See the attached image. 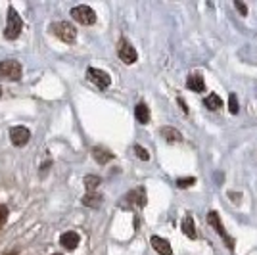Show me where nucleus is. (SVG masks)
<instances>
[{"instance_id": "bb28decb", "label": "nucleus", "mask_w": 257, "mask_h": 255, "mask_svg": "<svg viewBox=\"0 0 257 255\" xmlns=\"http://www.w3.org/2000/svg\"><path fill=\"white\" fill-rule=\"evenodd\" d=\"M4 255H18V251H10V253H4Z\"/></svg>"}, {"instance_id": "5701e85b", "label": "nucleus", "mask_w": 257, "mask_h": 255, "mask_svg": "<svg viewBox=\"0 0 257 255\" xmlns=\"http://www.w3.org/2000/svg\"><path fill=\"white\" fill-rule=\"evenodd\" d=\"M6 219H8V207H6L4 203H0V230H2V226L6 224Z\"/></svg>"}, {"instance_id": "9d476101", "label": "nucleus", "mask_w": 257, "mask_h": 255, "mask_svg": "<svg viewBox=\"0 0 257 255\" xmlns=\"http://www.w3.org/2000/svg\"><path fill=\"white\" fill-rule=\"evenodd\" d=\"M150 242H152V245H154V249L160 255H173L171 244H169L165 238H161V236H152Z\"/></svg>"}, {"instance_id": "9b49d317", "label": "nucleus", "mask_w": 257, "mask_h": 255, "mask_svg": "<svg viewBox=\"0 0 257 255\" xmlns=\"http://www.w3.org/2000/svg\"><path fill=\"white\" fill-rule=\"evenodd\" d=\"M79 234L77 232H64L62 236H60V244H62V247H65L67 251H73L77 245H79Z\"/></svg>"}, {"instance_id": "aec40b11", "label": "nucleus", "mask_w": 257, "mask_h": 255, "mask_svg": "<svg viewBox=\"0 0 257 255\" xmlns=\"http://www.w3.org/2000/svg\"><path fill=\"white\" fill-rule=\"evenodd\" d=\"M228 109H230V113L236 115L238 111H240V106H238V98H236L234 92H230L228 94Z\"/></svg>"}, {"instance_id": "2eb2a0df", "label": "nucleus", "mask_w": 257, "mask_h": 255, "mask_svg": "<svg viewBox=\"0 0 257 255\" xmlns=\"http://www.w3.org/2000/svg\"><path fill=\"white\" fill-rule=\"evenodd\" d=\"M135 117H137V121H139L140 125H146L150 121V107L146 106V104H139V106L135 107Z\"/></svg>"}, {"instance_id": "1a4fd4ad", "label": "nucleus", "mask_w": 257, "mask_h": 255, "mask_svg": "<svg viewBox=\"0 0 257 255\" xmlns=\"http://www.w3.org/2000/svg\"><path fill=\"white\" fill-rule=\"evenodd\" d=\"M10 139H12V144H14V146L22 148V146H25V144L29 142L31 133H29V129L27 127H12L10 129Z\"/></svg>"}, {"instance_id": "0eeeda50", "label": "nucleus", "mask_w": 257, "mask_h": 255, "mask_svg": "<svg viewBox=\"0 0 257 255\" xmlns=\"http://www.w3.org/2000/svg\"><path fill=\"white\" fill-rule=\"evenodd\" d=\"M117 54L119 58H121V62H125L127 65L135 64L137 60H139V54H137V50L131 46V44L125 41V39H121L117 44Z\"/></svg>"}, {"instance_id": "20e7f679", "label": "nucleus", "mask_w": 257, "mask_h": 255, "mask_svg": "<svg viewBox=\"0 0 257 255\" xmlns=\"http://www.w3.org/2000/svg\"><path fill=\"white\" fill-rule=\"evenodd\" d=\"M207 223H209V226H213L215 232L219 234L223 240L226 242V247L230 249V251H234V238H230L228 234H226L225 226H223V223H221V217H219V213L217 211H209L207 213Z\"/></svg>"}, {"instance_id": "f3484780", "label": "nucleus", "mask_w": 257, "mask_h": 255, "mask_svg": "<svg viewBox=\"0 0 257 255\" xmlns=\"http://www.w3.org/2000/svg\"><path fill=\"white\" fill-rule=\"evenodd\" d=\"M102 202H104V198H102L100 194H94V192L86 194L85 198H83V205H86V207H92V209L100 207V205H102Z\"/></svg>"}, {"instance_id": "ddd939ff", "label": "nucleus", "mask_w": 257, "mask_h": 255, "mask_svg": "<svg viewBox=\"0 0 257 255\" xmlns=\"http://www.w3.org/2000/svg\"><path fill=\"white\" fill-rule=\"evenodd\" d=\"M92 156H94V160H96L100 165H106L107 161L113 160V154L107 148H104V146H94V148H92Z\"/></svg>"}, {"instance_id": "39448f33", "label": "nucleus", "mask_w": 257, "mask_h": 255, "mask_svg": "<svg viewBox=\"0 0 257 255\" xmlns=\"http://www.w3.org/2000/svg\"><path fill=\"white\" fill-rule=\"evenodd\" d=\"M69 14H71V18H73L77 23H81V25H94V23H96V12L92 10L90 6H85V4L71 8Z\"/></svg>"}, {"instance_id": "a211bd4d", "label": "nucleus", "mask_w": 257, "mask_h": 255, "mask_svg": "<svg viewBox=\"0 0 257 255\" xmlns=\"http://www.w3.org/2000/svg\"><path fill=\"white\" fill-rule=\"evenodd\" d=\"M204 106L207 107V109H211V111H217L219 107H223V100H221V96L219 94L211 92V94L204 100Z\"/></svg>"}, {"instance_id": "4468645a", "label": "nucleus", "mask_w": 257, "mask_h": 255, "mask_svg": "<svg viewBox=\"0 0 257 255\" xmlns=\"http://www.w3.org/2000/svg\"><path fill=\"white\" fill-rule=\"evenodd\" d=\"M182 232L186 234L190 240H196L198 238V232H196V223H194V217L192 215H186L184 219H182Z\"/></svg>"}, {"instance_id": "c85d7f7f", "label": "nucleus", "mask_w": 257, "mask_h": 255, "mask_svg": "<svg viewBox=\"0 0 257 255\" xmlns=\"http://www.w3.org/2000/svg\"><path fill=\"white\" fill-rule=\"evenodd\" d=\"M54 255H62V253H54Z\"/></svg>"}, {"instance_id": "f257e3e1", "label": "nucleus", "mask_w": 257, "mask_h": 255, "mask_svg": "<svg viewBox=\"0 0 257 255\" xmlns=\"http://www.w3.org/2000/svg\"><path fill=\"white\" fill-rule=\"evenodd\" d=\"M23 31V22L20 18V14L16 12L14 6L8 8V20H6V29H4V37L8 41H16Z\"/></svg>"}, {"instance_id": "393cba45", "label": "nucleus", "mask_w": 257, "mask_h": 255, "mask_svg": "<svg viewBox=\"0 0 257 255\" xmlns=\"http://www.w3.org/2000/svg\"><path fill=\"white\" fill-rule=\"evenodd\" d=\"M228 196L232 198V202L234 203H238L240 200H242V194H236V192H228Z\"/></svg>"}, {"instance_id": "423d86ee", "label": "nucleus", "mask_w": 257, "mask_h": 255, "mask_svg": "<svg viewBox=\"0 0 257 255\" xmlns=\"http://www.w3.org/2000/svg\"><path fill=\"white\" fill-rule=\"evenodd\" d=\"M86 77L98 86V88H107V86L111 85V77L106 73V71H102V69H96V67H88L86 69Z\"/></svg>"}, {"instance_id": "dca6fc26", "label": "nucleus", "mask_w": 257, "mask_h": 255, "mask_svg": "<svg viewBox=\"0 0 257 255\" xmlns=\"http://www.w3.org/2000/svg\"><path fill=\"white\" fill-rule=\"evenodd\" d=\"M160 133H161V137L167 140V142H171V144L173 142H181L182 140V135L173 127H161Z\"/></svg>"}, {"instance_id": "a878e982", "label": "nucleus", "mask_w": 257, "mask_h": 255, "mask_svg": "<svg viewBox=\"0 0 257 255\" xmlns=\"http://www.w3.org/2000/svg\"><path fill=\"white\" fill-rule=\"evenodd\" d=\"M179 106L182 107V111H184V113H188V106H186V102H184L182 98H179Z\"/></svg>"}, {"instance_id": "f8f14e48", "label": "nucleus", "mask_w": 257, "mask_h": 255, "mask_svg": "<svg viewBox=\"0 0 257 255\" xmlns=\"http://www.w3.org/2000/svg\"><path fill=\"white\" fill-rule=\"evenodd\" d=\"M186 86L194 90V92H204L205 90V83H204V77L200 73H192L188 75V79H186Z\"/></svg>"}, {"instance_id": "4be33fe9", "label": "nucleus", "mask_w": 257, "mask_h": 255, "mask_svg": "<svg viewBox=\"0 0 257 255\" xmlns=\"http://www.w3.org/2000/svg\"><path fill=\"white\" fill-rule=\"evenodd\" d=\"M135 154H137V156H139V160H142V161L150 160V154H148V150L142 148L140 144H135Z\"/></svg>"}, {"instance_id": "6ab92c4d", "label": "nucleus", "mask_w": 257, "mask_h": 255, "mask_svg": "<svg viewBox=\"0 0 257 255\" xmlns=\"http://www.w3.org/2000/svg\"><path fill=\"white\" fill-rule=\"evenodd\" d=\"M85 188L86 190H88V194H90V192H94L98 188V186H100V177H96V175H86L85 177Z\"/></svg>"}, {"instance_id": "7ed1b4c3", "label": "nucleus", "mask_w": 257, "mask_h": 255, "mask_svg": "<svg viewBox=\"0 0 257 255\" xmlns=\"http://www.w3.org/2000/svg\"><path fill=\"white\" fill-rule=\"evenodd\" d=\"M22 64L16 60H4L0 62V79L4 81H20L22 79Z\"/></svg>"}, {"instance_id": "412c9836", "label": "nucleus", "mask_w": 257, "mask_h": 255, "mask_svg": "<svg viewBox=\"0 0 257 255\" xmlns=\"http://www.w3.org/2000/svg\"><path fill=\"white\" fill-rule=\"evenodd\" d=\"M196 184V177H184V179H177V186L179 188H190Z\"/></svg>"}, {"instance_id": "cd10ccee", "label": "nucleus", "mask_w": 257, "mask_h": 255, "mask_svg": "<svg viewBox=\"0 0 257 255\" xmlns=\"http://www.w3.org/2000/svg\"><path fill=\"white\" fill-rule=\"evenodd\" d=\"M0 96H2V88H0Z\"/></svg>"}, {"instance_id": "6e6552de", "label": "nucleus", "mask_w": 257, "mask_h": 255, "mask_svg": "<svg viewBox=\"0 0 257 255\" xmlns=\"http://www.w3.org/2000/svg\"><path fill=\"white\" fill-rule=\"evenodd\" d=\"M125 200V205H128V207H144L146 205V190L140 186V188H135V190H131L123 198Z\"/></svg>"}, {"instance_id": "f03ea898", "label": "nucleus", "mask_w": 257, "mask_h": 255, "mask_svg": "<svg viewBox=\"0 0 257 255\" xmlns=\"http://www.w3.org/2000/svg\"><path fill=\"white\" fill-rule=\"evenodd\" d=\"M50 31L64 43H75L77 39V29L73 27V23L69 22H56L50 25Z\"/></svg>"}, {"instance_id": "b1692460", "label": "nucleus", "mask_w": 257, "mask_h": 255, "mask_svg": "<svg viewBox=\"0 0 257 255\" xmlns=\"http://www.w3.org/2000/svg\"><path fill=\"white\" fill-rule=\"evenodd\" d=\"M234 6H236V10L240 12L242 16H247V6H246V4H244V2H242V0H236V2H234Z\"/></svg>"}]
</instances>
